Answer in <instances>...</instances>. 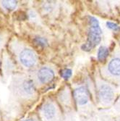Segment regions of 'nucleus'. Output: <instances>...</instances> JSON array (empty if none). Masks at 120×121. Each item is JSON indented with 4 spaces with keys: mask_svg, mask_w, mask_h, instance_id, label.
<instances>
[{
    "mask_svg": "<svg viewBox=\"0 0 120 121\" xmlns=\"http://www.w3.org/2000/svg\"><path fill=\"white\" fill-rule=\"evenodd\" d=\"M90 28L88 34V41L85 45L82 47V49L85 51H91L96 45L100 43L101 40L102 30L99 26V21L95 17L89 16Z\"/></svg>",
    "mask_w": 120,
    "mask_h": 121,
    "instance_id": "f257e3e1",
    "label": "nucleus"
},
{
    "mask_svg": "<svg viewBox=\"0 0 120 121\" xmlns=\"http://www.w3.org/2000/svg\"><path fill=\"white\" fill-rule=\"evenodd\" d=\"M98 95L100 102L104 104H109L114 98V93L112 88L105 83H101L99 85Z\"/></svg>",
    "mask_w": 120,
    "mask_h": 121,
    "instance_id": "f03ea898",
    "label": "nucleus"
},
{
    "mask_svg": "<svg viewBox=\"0 0 120 121\" xmlns=\"http://www.w3.org/2000/svg\"><path fill=\"white\" fill-rule=\"evenodd\" d=\"M106 75L113 78H120V55L116 54L108 62L106 70Z\"/></svg>",
    "mask_w": 120,
    "mask_h": 121,
    "instance_id": "7ed1b4c3",
    "label": "nucleus"
},
{
    "mask_svg": "<svg viewBox=\"0 0 120 121\" xmlns=\"http://www.w3.org/2000/svg\"><path fill=\"white\" fill-rule=\"evenodd\" d=\"M20 61L25 67H33L37 61V57L34 52L30 49H24L20 54Z\"/></svg>",
    "mask_w": 120,
    "mask_h": 121,
    "instance_id": "20e7f679",
    "label": "nucleus"
},
{
    "mask_svg": "<svg viewBox=\"0 0 120 121\" xmlns=\"http://www.w3.org/2000/svg\"><path fill=\"white\" fill-rule=\"evenodd\" d=\"M74 97L78 104L84 105L88 103L89 100V94L85 87L81 86L74 90Z\"/></svg>",
    "mask_w": 120,
    "mask_h": 121,
    "instance_id": "39448f33",
    "label": "nucleus"
},
{
    "mask_svg": "<svg viewBox=\"0 0 120 121\" xmlns=\"http://www.w3.org/2000/svg\"><path fill=\"white\" fill-rule=\"evenodd\" d=\"M54 77V71L47 67L41 68L38 72V78L41 83H47L52 81Z\"/></svg>",
    "mask_w": 120,
    "mask_h": 121,
    "instance_id": "423d86ee",
    "label": "nucleus"
},
{
    "mask_svg": "<svg viewBox=\"0 0 120 121\" xmlns=\"http://www.w3.org/2000/svg\"><path fill=\"white\" fill-rule=\"evenodd\" d=\"M43 113L45 117L48 120H51L56 115V109L51 103H46L43 107Z\"/></svg>",
    "mask_w": 120,
    "mask_h": 121,
    "instance_id": "0eeeda50",
    "label": "nucleus"
},
{
    "mask_svg": "<svg viewBox=\"0 0 120 121\" xmlns=\"http://www.w3.org/2000/svg\"><path fill=\"white\" fill-rule=\"evenodd\" d=\"M108 55V49L106 47H101L98 51V54L97 57L99 61L102 62L105 60Z\"/></svg>",
    "mask_w": 120,
    "mask_h": 121,
    "instance_id": "6e6552de",
    "label": "nucleus"
},
{
    "mask_svg": "<svg viewBox=\"0 0 120 121\" xmlns=\"http://www.w3.org/2000/svg\"><path fill=\"white\" fill-rule=\"evenodd\" d=\"M23 89L25 90V91L29 94H32L34 92L35 90V87H34V84L33 82L31 80H28L25 81L23 83Z\"/></svg>",
    "mask_w": 120,
    "mask_h": 121,
    "instance_id": "1a4fd4ad",
    "label": "nucleus"
},
{
    "mask_svg": "<svg viewBox=\"0 0 120 121\" xmlns=\"http://www.w3.org/2000/svg\"><path fill=\"white\" fill-rule=\"evenodd\" d=\"M17 1H13V0H5V1H2V5L3 7L8 9V10H12L15 9L17 6Z\"/></svg>",
    "mask_w": 120,
    "mask_h": 121,
    "instance_id": "9d476101",
    "label": "nucleus"
},
{
    "mask_svg": "<svg viewBox=\"0 0 120 121\" xmlns=\"http://www.w3.org/2000/svg\"><path fill=\"white\" fill-rule=\"evenodd\" d=\"M61 75L63 78L64 79H68L70 78L72 75V70L70 69H64L62 71Z\"/></svg>",
    "mask_w": 120,
    "mask_h": 121,
    "instance_id": "9b49d317",
    "label": "nucleus"
},
{
    "mask_svg": "<svg viewBox=\"0 0 120 121\" xmlns=\"http://www.w3.org/2000/svg\"><path fill=\"white\" fill-rule=\"evenodd\" d=\"M35 41L37 44L41 45L42 47H45L47 45V41L45 39H43L42 37H36L35 39Z\"/></svg>",
    "mask_w": 120,
    "mask_h": 121,
    "instance_id": "f8f14e48",
    "label": "nucleus"
},
{
    "mask_svg": "<svg viewBox=\"0 0 120 121\" xmlns=\"http://www.w3.org/2000/svg\"><path fill=\"white\" fill-rule=\"evenodd\" d=\"M106 26H107V27L108 28H110V29H112L113 30H115V31L120 30V27L117 24H116L114 23H112V22H107Z\"/></svg>",
    "mask_w": 120,
    "mask_h": 121,
    "instance_id": "ddd939ff",
    "label": "nucleus"
},
{
    "mask_svg": "<svg viewBox=\"0 0 120 121\" xmlns=\"http://www.w3.org/2000/svg\"><path fill=\"white\" fill-rule=\"evenodd\" d=\"M24 121H33V120L32 119H27V120H25Z\"/></svg>",
    "mask_w": 120,
    "mask_h": 121,
    "instance_id": "4468645a",
    "label": "nucleus"
}]
</instances>
